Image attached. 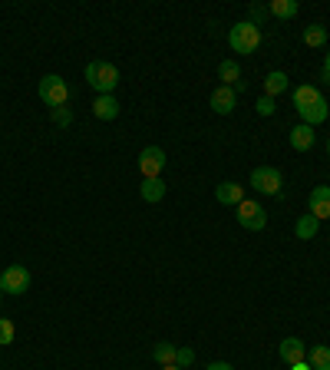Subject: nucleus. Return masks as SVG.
<instances>
[{
    "instance_id": "nucleus-1",
    "label": "nucleus",
    "mask_w": 330,
    "mask_h": 370,
    "mask_svg": "<svg viewBox=\"0 0 330 370\" xmlns=\"http://www.w3.org/2000/svg\"><path fill=\"white\" fill-rule=\"evenodd\" d=\"M86 83L100 96H113V90L119 86V70L106 60H89L86 63Z\"/></svg>"
},
{
    "instance_id": "nucleus-2",
    "label": "nucleus",
    "mask_w": 330,
    "mask_h": 370,
    "mask_svg": "<svg viewBox=\"0 0 330 370\" xmlns=\"http://www.w3.org/2000/svg\"><path fill=\"white\" fill-rule=\"evenodd\" d=\"M228 47L235 53H254L258 47H261V30L251 24V20H242V24H235L228 30Z\"/></svg>"
},
{
    "instance_id": "nucleus-3",
    "label": "nucleus",
    "mask_w": 330,
    "mask_h": 370,
    "mask_svg": "<svg viewBox=\"0 0 330 370\" xmlns=\"http://www.w3.org/2000/svg\"><path fill=\"white\" fill-rule=\"evenodd\" d=\"M40 100L47 102L50 109H56V106H66V100H70V86H66L63 77H56V73H47V77L40 79Z\"/></svg>"
},
{
    "instance_id": "nucleus-4",
    "label": "nucleus",
    "mask_w": 330,
    "mask_h": 370,
    "mask_svg": "<svg viewBox=\"0 0 330 370\" xmlns=\"http://www.w3.org/2000/svg\"><path fill=\"white\" fill-rule=\"evenodd\" d=\"M238 212V225L242 229H248V231H261L267 225V212H265V205L261 202H251V199H244V202H238L235 205Z\"/></svg>"
},
{
    "instance_id": "nucleus-5",
    "label": "nucleus",
    "mask_w": 330,
    "mask_h": 370,
    "mask_svg": "<svg viewBox=\"0 0 330 370\" xmlns=\"http://www.w3.org/2000/svg\"><path fill=\"white\" fill-rule=\"evenodd\" d=\"M251 189L261 192V195H281L284 179H281V172L274 166H258L251 172Z\"/></svg>"
},
{
    "instance_id": "nucleus-6",
    "label": "nucleus",
    "mask_w": 330,
    "mask_h": 370,
    "mask_svg": "<svg viewBox=\"0 0 330 370\" xmlns=\"http://www.w3.org/2000/svg\"><path fill=\"white\" fill-rule=\"evenodd\" d=\"M30 271L24 268V265H10V268L0 275V288H3V294H13V298H20V294L30 291Z\"/></svg>"
},
{
    "instance_id": "nucleus-7",
    "label": "nucleus",
    "mask_w": 330,
    "mask_h": 370,
    "mask_svg": "<svg viewBox=\"0 0 330 370\" xmlns=\"http://www.w3.org/2000/svg\"><path fill=\"white\" fill-rule=\"evenodd\" d=\"M139 172H142V179H162L165 149H159V146H146V149L139 153Z\"/></svg>"
},
{
    "instance_id": "nucleus-8",
    "label": "nucleus",
    "mask_w": 330,
    "mask_h": 370,
    "mask_svg": "<svg viewBox=\"0 0 330 370\" xmlns=\"http://www.w3.org/2000/svg\"><path fill=\"white\" fill-rule=\"evenodd\" d=\"M307 208H311V215L317 218V222L330 218V185L311 189V195H307Z\"/></svg>"
},
{
    "instance_id": "nucleus-9",
    "label": "nucleus",
    "mask_w": 330,
    "mask_h": 370,
    "mask_svg": "<svg viewBox=\"0 0 330 370\" xmlns=\"http://www.w3.org/2000/svg\"><path fill=\"white\" fill-rule=\"evenodd\" d=\"M278 354H281V360L291 367V364L307 360V347H304V341H301V337H284V341L278 344Z\"/></svg>"
},
{
    "instance_id": "nucleus-10",
    "label": "nucleus",
    "mask_w": 330,
    "mask_h": 370,
    "mask_svg": "<svg viewBox=\"0 0 330 370\" xmlns=\"http://www.w3.org/2000/svg\"><path fill=\"white\" fill-rule=\"evenodd\" d=\"M235 106H238V93L231 90V86H215V93H212V109H215L218 116H228V113H235Z\"/></svg>"
},
{
    "instance_id": "nucleus-11",
    "label": "nucleus",
    "mask_w": 330,
    "mask_h": 370,
    "mask_svg": "<svg viewBox=\"0 0 330 370\" xmlns=\"http://www.w3.org/2000/svg\"><path fill=\"white\" fill-rule=\"evenodd\" d=\"M314 139H317V132H314V126H307V123H297L291 129V149H297V153L314 149Z\"/></svg>"
},
{
    "instance_id": "nucleus-12",
    "label": "nucleus",
    "mask_w": 330,
    "mask_h": 370,
    "mask_svg": "<svg viewBox=\"0 0 330 370\" xmlns=\"http://www.w3.org/2000/svg\"><path fill=\"white\" fill-rule=\"evenodd\" d=\"M215 199H218V205L244 202V185H238V182H221V185H215Z\"/></svg>"
},
{
    "instance_id": "nucleus-13",
    "label": "nucleus",
    "mask_w": 330,
    "mask_h": 370,
    "mask_svg": "<svg viewBox=\"0 0 330 370\" xmlns=\"http://www.w3.org/2000/svg\"><path fill=\"white\" fill-rule=\"evenodd\" d=\"M297 116H301V123H307V126H320L324 119L330 116V109H327V100L320 96L317 102H311L307 109H297Z\"/></svg>"
},
{
    "instance_id": "nucleus-14",
    "label": "nucleus",
    "mask_w": 330,
    "mask_h": 370,
    "mask_svg": "<svg viewBox=\"0 0 330 370\" xmlns=\"http://www.w3.org/2000/svg\"><path fill=\"white\" fill-rule=\"evenodd\" d=\"M218 77H221V86H231V90H238L244 83L242 66L235 63V60H221V63H218Z\"/></svg>"
},
{
    "instance_id": "nucleus-15",
    "label": "nucleus",
    "mask_w": 330,
    "mask_h": 370,
    "mask_svg": "<svg viewBox=\"0 0 330 370\" xmlns=\"http://www.w3.org/2000/svg\"><path fill=\"white\" fill-rule=\"evenodd\" d=\"M93 116L102 119V123H113L116 116H119V102H116V96H96V102H93Z\"/></svg>"
},
{
    "instance_id": "nucleus-16",
    "label": "nucleus",
    "mask_w": 330,
    "mask_h": 370,
    "mask_svg": "<svg viewBox=\"0 0 330 370\" xmlns=\"http://www.w3.org/2000/svg\"><path fill=\"white\" fill-rule=\"evenodd\" d=\"M288 86H291V79H288V73H281V70H271L265 77V96H271V100L281 96Z\"/></svg>"
},
{
    "instance_id": "nucleus-17",
    "label": "nucleus",
    "mask_w": 330,
    "mask_h": 370,
    "mask_svg": "<svg viewBox=\"0 0 330 370\" xmlns=\"http://www.w3.org/2000/svg\"><path fill=\"white\" fill-rule=\"evenodd\" d=\"M317 100H320V90L317 86H311V83H304V86H297V90L291 93L294 109H307L311 102H317Z\"/></svg>"
},
{
    "instance_id": "nucleus-18",
    "label": "nucleus",
    "mask_w": 330,
    "mask_h": 370,
    "mask_svg": "<svg viewBox=\"0 0 330 370\" xmlns=\"http://www.w3.org/2000/svg\"><path fill=\"white\" fill-rule=\"evenodd\" d=\"M297 10H301L297 0H271L267 3V13L278 17V20H291V17H297Z\"/></svg>"
},
{
    "instance_id": "nucleus-19",
    "label": "nucleus",
    "mask_w": 330,
    "mask_h": 370,
    "mask_svg": "<svg viewBox=\"0 0 330 370\" xmlns=\"http://www.w3.org/2000/svg\"><path fill=\"white\" fill-rule=\"evenodd\" d=\"M139 195L146 199V202H162L165 199V182L162 179H142V185H139Z\"/></svg>"
},
{
    "instance_id": "nucleus-20",
    "label": "nucleus",
    "mask_w": 330,
    "mask_h": 370,
    "mask_svg": "<svg viewBox=\"0 0 330 370\" xmlns=\"http://www.w3.org/2000/svg\"><path fill=\"white\" fill-rule=\"evenodd\" d=\"M307 364L311 370H330V347L327 344H317L307 350Z\"/></svg>"
},
{
    "instance_id": "nucleus-21",
    "label": "nucleus",
    "mask_w": 330,
    "mask_h": 370,
    "mask_svg": "<svg viewBox=\"0 0 330 370\" xmlns=\"http://www.w3.org/2000/svg\"><path fill=\"white\" fill-rule=\"evenodd\" d=\"M317 229H320V222L314 215H311V212H307V215H301L297 218V225H294V231H297V238H317Z\"/></svg>"
},
{
    "instance_id": "nucleus-22",
    "label": "nucleus",
    "mask_w": 330,
    "mask_h": 370,
    "mask_svg": "<svg viewBox=\"0 0 330 370\" xmlns=\"http://www.w3.org/2000/svg\"><path fill=\"white\" fill-rule=\"evenodd\" d=\"M175 354H178V347L168 344V341L155 344V350H152V357H155V364H159V367H172V364H175Z\"/></svg>"
},
{
    "instance_id": "nucleus-23",
    "label": "nucleus",
    "mask_w": 330,
    "mask_h": 370,
    "mask_svg": "<svg viewBox=\"0 0 330 370\" xmlns=\"http://www.w3.org/2000/svg\"><path fill=\"white\" fill-rule=\"evenodd\" d=\"M304 43H307V47H314V50L324 47V43H327V26H324V24H311L304 30Z\"/></svg>"
},
{
    "instance_id": "nucleus-24",
    "label": "nucleus",
    "mask_w": 330,
    "mask_h": 370,
    "mask_svg": "<svg viewBox=\"0 0 330 370\" xmlns=\"http://www.w3.org/2000/svg\"><path fill=\"white\" fill-rule=\"evenodd\" d=\"M13 337H17L13 321L10 318H0V344H13Z\"/></svg>"
},
{
    "instance_id": "nucleus-25",
    "label": "nucleus",
    "mask_w": 330,
    "mask_h": 370,
    "mask_svg": "<svg viewBox=\"0 0 330 370\" xmlns=\"http://www.w3.org/2000/svg\"><path fill=\"white\" fill-rule=\"evenodd\" d=\"M191 364H195V350H191V347H178V354H175V367H191Z\"/></svg>"
},
{
    "instance_id": "nucleus-26",
    "label": "nucleus",
    "mask_w": 330,
    "mask_h": 370,
    "mask_svg": "<svg viewBox=\"0 0 330 370\" xmlns=\"http://www.w3.org/2000/svg\"><path fill=\"white\" fill-rule=\"evenodd\" d=\"M50 116H53V123H56V126H70V123H73V113H70L66 106H56V109H50Z\"/></svg>"
},
{
    "instance_id": "nucleus-27",
    "label": "nucleus",
    "mask_w": 330,
    "mask_h": 370,
    "mask_svg": "<svg viewBox=\"0 0 330 370\" xmlns=\"http://www.w3.org/2000/svg\"><path fill=\"white\" fill-rule=\"evenodd\" d=\"M254 109H258V116H271L278 106H274V100H271V96H261V100L254 102Z\"/></svg>"
},
{
    "instance_id": "nucleus-28",
    "label": "nucleus",
    "mask_w": 330,
    "mask_h": 370,
    "mask_svg": "<svg viewBox=\"0 0 330 370\" xmlns=\"http://www.w3.org/2000/svg\"><path fill=\"white\" fill-rule=\"evenodd\" d=\"M265 17H267V7H251V24H254V26L261 24Z\"/></svg>"
},
{
    "instance_id": "nucleus-29",
    "label": "nucleus",
    "mask_w": 330,
    "mask_h": 370,
    "mask_svg": "<svg viewBox=\"0 0 330 370\" xmlns=\"http://www.w3.org/2000/svg\"><path fill=\"white\" fill-rule=\"evenodd\" d=\"M208 370H235L228 364V360H212V364H208Z\"/></svg>"
},
{
    "instance_id": "nucleus-30",
    "label": "nucleus",
    "mask_w": 330,
    "mask_h": 370,
    "mask_svg": "<svg viewBox=\"0 0 330 370\" xmlns=\"http://www.w3.org/2000/svg\"><path fill=\"white\" fill-rule=\"evenodd\" d=\"M324 83H330V53L324 56Z\"/></svg>"
},
{
    "instance_id": "nucleus-31",
    "label": "nucleus",
    "mask_w": 330,
    "mask_h": 370,
    "mask_svg": "<svg viewBox=\"0 0 330 370\" xmlns=\"http://www.w3.org/2000/svg\"><path fill=\"white\" fill-rule=\"evenodd\" d=\"M291 370H311V364H307V360H301V364H291Z\"/></svg>"
},
{
    "instance_id": "nucleus-32",
    "label": "nucleus",
    "mask_w": 330,
    "mask_h": 370,
    "mask_svg": "<svg viewBox=\"0 0 330 370\" xmlns=\"http://www.w3.org/2000/svg\"><path fill=\"white\" fill-rule=\"evenodd\" d=\"M162 370H182V367H175V364H172V367H162Z\"/></svg>"
},
{
    "instance_id": "nucleus-33",
    "label": "nucleus",
    "mask_w": 330,
    "mask_h": 370,
    "mask_svg": "<svg viewBox=\"0 0 330 370\" xmlns=\"http://www.w3.org/2000/svg\"><path fill=\"white\" fill-rule=\"evenodd\" d=\"M327 155H330V136H327Z\"/></svg>"
},
{
    "instance_id": "nucleus-34",
    "label": "nucleus",
    "mask_w": 330,
    "mask_h": 370,
    "mask_svg": "<svg viewBox=\"0 0 330 370\" xmlns=\"http://www.w3.org/2000/svg\"><path fill=\"white\" fill-rule=\"evenodd\" d=\"M0 298H3V288H0Z\"/></svg>"
}]
</instances>
